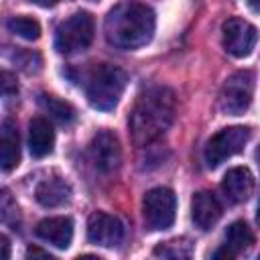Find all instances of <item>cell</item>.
<instances>
[{"mask_svg":"<svg viewBox=\"0 0 260 260\" xmlns=\"http://www.w3.org/2000/svg\"><path fill=\"white\" fill-rule=\"evenodd\" d=\"M177 100L171 87L167 85H152L144 89L128 116V130L134 144L144 146L156 140L160 134L169 130L175 120Z\"/></svg>","mask_w":260,"mask_h":260,"instance_id":"1","label":"cell"},{"mask_svg":"<svg viewBox=\"0 0 260 260\" xmlns=\"http://www.w3.org/2000/svg\"><path fill=\"white\" fill-rule=\"evenodd\" d=\"M154 10L140 2L116 4L106 16V39L118 49H138L152 39Z\"/></svg>","mask_w":260,"mask_h":260,"instance_id":"2","label":"cell"},{"mask_svg":"<svg viewBox=\"0 0 260 260\" xmlns=\"http://www.w3.org/2000/svg\"><path fill=\"white\" fill-rule=\"evenodd\" d=\"M128 83V73L112 63H95L85 73V98L87 102L102 112H110L120 102Z\"/></svg>","mask_w":260,"mask_h":260,"instance_id":"3","label":"cell"},{"mask_svg":"<svg viewBox=\"0 0 260 260\" xmlns=\"http://www.w3.org/2000/svg\"><path fill=\"white\" fill-rule=\"evenodd\" d=\"M95 22L93 16L85 10L73 12L65 20H61L55 28V49L63 55L79 53L87 49L93 41Z\"/></svg>","mask_w":260,"mask_h":260,"instance_id":"4","label":"cell"},{"mask_svg":"<svg viewBox=\"0 0 260 260\" xmlns=\"http://www.w3.org/2000/svg\"><path fill=\"white\" fill-rule=\"evenodd\" d=\"M254 85H256V77L254 71L250 69H240L236 73H232L221 89H219V110L228 116H240L244 114L254 98Z\"/></svg>","mask_w":260,"mask_h":260,"instance_id":"5","label":"cell"},{"mask_svg":"<svg viewBox=\"0 0 260 260\" xmlns=\"http://www.w3.org/2000/svg\"><path fill=\"white\" fill-rule=\"evenodd\" d=\"M177 213V197L169 187H154L142 199V215L148 230H167Z\"/></svg>","mask_w":260,"mask_h":260,"instance_id":"6","label":"cell"},{"mask_svg":"<svg viewBox=\"0 0 260 260\" xmlns=\"http://www.w3.org/2000/svg\"><path fill=\"white\" fill-rule=\"evenodd\" d=\"M248 140H250V128L248 126H230V128H223V130L215 132L207 140L205 150H203L207 167L215 169L225 158L238 154L240 150H244Z\"/></svg>","mask_w":260,"mask_h":260,"instance_id":"7","label":"cell"},{"mask_svg":"<svg viewBox=\"0 0 260 260\" xmlns=\"http://www.w3.org/2000/svg\"><path fill=\"white\" fill-rule=\"evenodd\" d=\"M221 32H223V49L232 57H238V59L248 57L258 43L256 26L238 16L228 18L221 26Z\"/></svg>","mask_w":260,"mask_h":260,"instance_id":"8","label":"cell"},{"mask_svg":"<svg viewBox=\"0 0 260 260\" xmlns=\"http://www.w3.org/2000/svg\"><path fill=\"white\" fill-rule=\"evenodd\" d=\"M89 158L93 167L104 175L118 171L122 162V148L118 136L112 130H100L89 142Z\"/></svg>","mask_w":260,"mask_h":260,"instance_id":"9","label":"cell"},{"mask_svg":"<svg viewBox=\"0 0 260 260\" xmlns=\"http://www.w3.org/2000/svg\"><path fill=\"white\" fill-rule=\"evenodd\" d=\"M87 238L98 246H118L124 240V223L106 211H93L87 219Z\"/></svg>","mask_w":260,"mask_h":260,"instance_id":"10","label":"cell"},{"mask_svg":"<svg viewBox=\"0 0 260 260\" xmlns=\"http://www.w3.org/2000/svg\"><path fill=\"white\" fill-rule=\"evenodd\" d=\"M223 209L219 199L211 193V191H197L191 199V219L199 230H211L219 217H221Z\"/></svg>","mask_w":260,"mask_h":260,"instance_id":"11","label":"cell"},{"mask_svg":"<svg viewBox=\"0 0 260 260\" xmlns=\"http://www.w3.org/2000/svg\"><path fill=\"white\" fill-rule=\"evenodd\" d=\"M221 191L230 203H244L254 193V175L246 167H234L223 175Z\"/></svg>","mask_w":260,"mask_h":260,"instance_id":"12","label":"cell"},{"mask_svg":"<svg viewBox=\"0 0 260 260\" xmlns=\"http://www.w3.org/2000/svg\"><path fill=\"white\" fill-rule=\"evenodd\" d=\"M37 236L49 244H53L55 248H69L71 240H73V221L71 217L59 215V217H45L37 223Z\"/></svg>","mask_w":260,"mask_h":260,"instance_id":"13","label":"cell"},{"mask_svg":"<svg viewBox=\"0 0 260 260\" xmlns=\"http://www.w3.org/2000/svg\"><path fill=\"white\" fill-rule=\"evenodd\" d=\"M71 197V187L61 177H47L35 189V199L43 207H59Z\"/></svg>","mask_w":260,"mask_h":260,"instance_id":"14","label":"cell"},{"mask_svg":"<svg viewBox=\"0 0 260 260\" xmlns=\"http://www.w3.org/2000/svg\"><path fill=\"white\" fill-rule=\"evenodd\" d=\"M53 144H55V132H53V126L49 124L47 118H32L28 122V148H30V154L41 158V156H47L51 150H53Z\"/></svg>","mask_w":260,"mask_h":260,"instance_id":"15","label":"cell"},{"mask_svg":"<svg viewBox=\"0 0 260 260\" xmlns=\"http://www.w3.org/2000/svg\"><path fill=\"white\" fill-rule=\"evenodd\" d=\"M20 160V140L18 130L12 118H4L2 122V140H0V165L2 171H12Z\"/></svg>","mask_w":260,"mask_h":260,"instance_id":"16","label":"cell"},{"mask_svg":"<svg viewBox=\"0 0 260 260\" xmlns=\"http://www.w3.org/2000/svg\"><path fill=\"white\" fill-rule=\"evenodd\" d=\"M156 260H193V246L187 238H175L154 248Z\"/></svg>","mask_w":260,"mask_h":260,"instance_id":"17","label":"cell"},{"mask_svg":"<svg viewBox=\"0 0 260 260\" xmlns=\"http://www.w3.org/2000/svg\"><path fill=\"white\" fill-rule=\"evenodd\" d=\"M39 104H41V108H43L51 118H55V120L61 122V124H69V122L75 120V108H73L69 102L59 100L57 95L43 93V95L39 98Z\"/></svg>","mask_w":260,"mask_h":260,"instance_id":"18","label":"cell"},{"mask_svg":"<svg viewBox=\"0 0 260 260\" xmlns=\"http://www.w3.org/2000/svg\"><path fill=\"white\" fill-rule=\"evenodd\" d=\"M225 244L238 254V252H246L252 244H254V234L252 230L248 228L246 221L238 219L234 221L228 230H225Z\"/></svg>","mask_w":260,"mask_h":260,"instance_id":"19","label":"cell"},{"mask_svg":"<svg viewBox=\"0 0 260 260\" xmlns=\"http://www.w3.org/2000/svg\"><path fill=\"white\" fill-rule=\"evenodd\" d=\"M8 30L24 41H37L41 37V24L30 16H14L6 22Z\"/></svg>","mask_w":260,"mask_h":260,"instance_id":"20","label":"cell"},{"mask_svg":"<svg viewBox=\"0 0 260 260\" xmlns=\"http://www.w3.org/2000/svg\"><path fill=\"white\" fill-rule=\"evenodd\" d=\"M0 209H2V221L6 225H12L14 230H18V207H16V203L12 201V197H10V193L6 189H2Z\"/></svg>","mask_w":260,"mask_h":260,"instance_id":"21","label":"cell"},{"mask_svg":"<svg viewBox=\"0 0 260 260\" xmlns=\"http://www.w3.org/2000/svg\"><path fill=\"white\" fill-rule=\"evenodd\" d=\"M24 260H57V258L51 256L49 252H45L39 246H28L26 248V254H24Z\"/></svg>","mask_w":260,"mask_h":260,"instance_id":"22","label":"cell"},{"mask_svg":"<svg viewBox=\"0 0 260 260\" xmlns=\"http://www.w3.org/2000/svg\"><path fill=\"white\" fill-rule=\"evenodd\" d=\"M211 260H236V252H234L228 244H223V246H219V248L213 252Z\"/></svg>","mask_w":260,"mask_h":260,"instance_id":"23","label":"cell"},{"mask_svg":"<svg viewBox=\"0 0 260 260\" xmlns=\"http://www.w3.org/2000/svg\"><path fill=\"white\" fill-rule=\"evenodd\" d=\"M2 89H4V95L6 98L10 93H16L18 91V87H16V83H14V79H12V75L8 71H2Z\"/></svg>","mask_w":260,"mask_h":260,"instance_id":"24","label":"cell"},{"mask_svg":"<svg viewBox=\"0 0 260 260\" xmlns=\"http://www.w3.org/2000/svg\"><path fill=\"white\" fill-rule=\"evenodd\" d=\"M0 248H2V260H10V242L6 236L0 238Z\"/></svg>","mask_w":260,"mask_h":260,"instance_id":"25","label":"cell"},{"mask_svg":"<svg viewBox=\"0 0 260 260\" xmlns=\"http://www.w3.org/2000/svg\"><path fill=\"white\" fill-rule=\"evenodd\" d=\"M77 260H102L100 256H93V254H85V256H79Z\"/></svg>","mask_w":260,"mask_h":260,"instance_id":"26","label":"cell"},{"mask_svg":"<svg viewBox=\"0 0 260 260\" xmlns=\"http://www.w3.org/2000/svg\"><path fill=\"white\" fill-rule=\"evenodd\" d=\"M250 8H252V10H258V12H260V4H258V2H250Z\"/></svg>","mask_w":260,"mask_h":260,"instance_id":"27","label":"cell"},{"mask_svg":"<svg viewBox=\"0 0 260 260\" xmlns=\"http://www.w3.org/2000/svg\"><path fill=\"white\" fill-rule=\"evenodd\" d=\"M256 221H258V225H260V203H258V213H256Z\"/></svg>","mask_w":260,"mask_h":260,"instance_id":"28","label":"cell"},{"mask_svg":"<svg viewBox=\"0 0 260 260\" xmlns=\"http://www.w3.org/2000/svg\"><path fill=\"white\" fill-rule=\"evenodd\" d=\"M256 160H258V167H260V148L256 150Z\"/></svg>","mask_w":260,"mask_h":260,"instance_id":"29","label":"cell"},{"mask_svg":"<svg viewBox=\"0 0 260 260\" xmlns=\"http://www.w3.org/2000/svg\"><path fill=\"white\" fill-rule=\"evenodd\" d=\"M256 260H260V254H258V258H256Z\"/></svg>","mask_w":260,"mask_h":260,"instance_id":"30","label":"cell"}]
</instances>
